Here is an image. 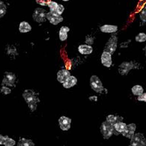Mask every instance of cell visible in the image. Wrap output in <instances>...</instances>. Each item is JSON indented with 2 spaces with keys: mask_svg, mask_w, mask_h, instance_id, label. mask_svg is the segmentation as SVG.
Segmentation results:
<instances>
[{
  "mask_svg": "<svg viewBox=\"0 0 146 146\" xmlns=\"http://www.w3.org/2000/svg\"><path fill=\"white\" fill-rule=\"evenodd\" d=\"M22 96L31 111H35L37 108L39 99L38 94L33 90H25L22 94Z\"/></svg>",
  "mask_w": 146,
  "mask_h": 146,
  "instance_id": "6da1fadb",
  "label": "cell"
},
{
  "mask_svg": "<svg viewBox=\"0 0 146 146\" xmlns=\"http://www.w3.org/2000/svg\"><path fill=\"white\" fill-rule=\"evenodd\" d=\"M137 68H139V65L138 63L135 62H123L119 66L118 71L119 74H120V75L125 76V75H127L130 72V70H131L132 69Z\"/></svg>",
  "mask_w": 146,
  "mask_h": 146,
  "instance_id": "7a4b0ae2",
  "label": "cell"
},
{
  "mask_svg": "<svg viewBox=\"0 0 146 146\" xmlns=\"http://www.w3.org/2000/svg\"><path fill=\"white\" fill-rule=\"evenodd\" d=\"M100 131H101L103 138L106 139H110L114 134L113 125L107 120L102 122L100 127Z\"/></svg>",
  "mask_w": 146,
  "mask_h": 146,
  "instance_id": "3957f363",
  "label": "cell"
},
{
  "mask_svg": "<svg viewBox=\"0 0 146 146\" xmlns=\"http://www.w3.org/2000/svg\"><path fill=\"white\" fill-rule=\"evenodd\" d=\"M90 85L91 88L96 93H102L104 91V86L100 78L97 76H92L90 79Z\"/></svg>",
  "mask_w": 146,
  "mask_h": 146,
  "instance_id": "277c9868",
  "label": "cell"
},
{
  "mask_svg": "<svg viewBox=\"0 0 146 146\" xmlns=\"http://www.w3.org/2000/svg\"><path fill=\"white\" fill-rule=\"evenodd\" d=\"M117 42H118L117 37L116 36H112L106 43V46L104 48V51H107L110 54H113L117 50Z\"/></svg>",
  "mask_w": 146,
  "mask_h": 146,
  "instance_id": "5b68a950",
  "label": "cell"
},
{
  "mask_svg": "<svg viewBox=\"0 0 146 146\" xmlns=\"http://www.w3.org/2000/svg\"><path fill=\"white\" fill-rule=\"evenodd\" d=\"M16 80H17V76L13 73L5 72L4 74L2 85H5L8 87H14Z\"/></svg>",
  "mask_w": 146,
  "mask_h": 146,
  "instance_id": "8992f818",
  "label": "cell"
},
{
  "mask_svg": "<svg viewBox=\"0 0 146 146\" xmlns=\"http://www.w3.org/2000/svg\"><path fill=\"white\" fill-rule=\"evenodd\" d=\"M131 146H145L146 145V139L145 138L144 135L141 133H134L131 139Z\"/></svg>",
  "mask_w": 146,
  "mask_h": 146,
  "instance_id": "52a82bcc",
  "label": "cell"
},
{
  "mask_svg": "<svg viewBox=\"0 0 146 146\" xmlns=\"http://www.w3.org/2000/svg\"><path fill=\"white\" fill-rule=\"evenodd\" d=\"M33 18L36 22H43L47 19V12L43 8L37 7L34 10L33 13Z\"/></svg>",
  "mask_w": 146,
  "mask_h": 146,
  "instance_id": "ba28073f",
  "label": "cell"
},
{
  "mask_svg": "<svg viewBox=\"0 0 146 146\" xmlns=\"http://www.w3.org/2000/svg\"><path fill=\"white\" fill-rule=\"evenodd\" d=\"M47 19L51 23L52 25H56L59 23L62 22L63 21V17H62V15L58 14L56 13H54V12H48L47 13Z\"/></svg>",
  "mask_w": 146,
  "mask_h": 146,
  "instance_id": "9c48e42d",
  "label": "cell"
},
{
  "mask_svg": "<svg viewBox=\"0 0 146 146\" xmlns=\"http://www.w3.org/2000/svg\"><path fill=\"white\" fill-rule=\"evenodd\" d=\"M48 6L50 9V11L54 12V13H56L58 14L62 15L65 11V7L62 5L58 4L56 2H53V1H50L48 2Z\"/></svg>",
  "mask_w": 146,
  "mask_h": 146,
  "instance_id": "30bf717a",
  "label": "cell"
},
{
  "mask_svg": "<svg viewBox=\"0 0 146 146\" xmlns=\"http://www.w3.org/2000/svg\"><path fill=\"white\" fill-rule=\"evenodd\" d=\"M59 128L62 131H68L70 128V125H71V119L67 117H61L59 119Z\"/></svg>",
  "mask_w": 146,
  "mask_h": 146,
  "instance_id": "8fae6325",
  "label": "cell"
},
{
  "mask_svg": "<svg viewBox=\"0 0 146 146\" xmlns=\"http://www.w3.org/2000/svg\"><path fill=\"white\" fill-rule=\"evenodd\" d=\"M137 129V125L134 123H131L129 125H127L125 131L122 133V136L128 139H131L135 133V131Z\"/></svg>",
  "mask_w": 146,
  "mask_h": 146,
  "instance_id": "7c38bea8",
  "label": "cell"
},
{
  "mask_svg": "<svg viewBox=\"0 0 146 146\" xmlns=\"http://www.w3.org/2000/svg\"><path fill=\"white\" fill-rule=\"evenodd\" d=\"M112 54L107 51H103L101 56V62L106 68H110L112 65Z\"/></svg>",
  "mask_w": 146,
  "mask_h": 146,
  "instance_id": "4fadbf2b",
  "label": "cell"
},
{
  "mask_svg": "<svg viewBox=\"0 0 146 146\" xmlns=\"http://www.w3.org/2000/svg\"><path fill=\"white\" fill-rule=\"evenodd\" d=\"M70 76V71L68 70H65V69H63V70H60L58 71L56 77H57L58 82H59L60 83L63 84L68 79V77Z\"/></svg>",
  "mask_w": 146,
  "mask_h": 146,
  "instance_id": "5bb4252c",
  "label": "cell"
},
{
  "mask_svg": "<svg viewBox=\"0 0 146 146\" xmlns=\"http://www.w3.org/2000/svg\"><path fill=\"white\" fill-rule=\"evenodd\" d=\"M78 51L82 55H90L92 54L93 48L90 44H81L78 47Z\"/></svg>",
  "mask_w": 146,
  "mask_h": 146,
  "instance_id": "9a60e30c",
  "label": "cell"
},
{
  "mask_svg": "<svg viewBox=\"0 0 146 146\" xmlns=\"http://www.w3.org/2000/svg\"><path fill=\"white\" fill-rule=\"evenodd\" d=\"M100 31L102 33H115V32H117L118 31V27L117 25H104L100 27Z\"/></svg>",
  "mask_w": 146,
  "mask_h": 146,
  "instance_id": "2e32d148",
  "label": "cell"
},
{
  "mask_svg": "<svg viewBox=\"0 0 146 146\" xmlns=\"http://www.w3.org/2000/svg\"><path fill=\"white\" fill-rule=\"evenodd\" d=\"M126 127H127V125L123 122L122 121L120 122H118L117 123H115L113 125V128H114V134H119V133H122L125 131Z\"/></svg>",
  "mask_w": 146,
  "mask_h": 146,
  "instance_id": "e0dca14e",
  "label": "cell"
},
{
  "mask_svg": "<svg viewBox=\"0 0 146 146\" xmlns=\"http://www.w3.org/2000/svg\"><path fill=\"white\" fill-rule=\"evenodd\" d=\"M76 83H77V79L75 76L70 75L68 79L62 84V85L65 88H70L75 86Z\"/></svg>",
  "mask_w": 146,
  "mask_h": 146,
  "instance_id": "ac0fdd59",
  "label": "cell"
},
{
  "mask_svg": "<svg viewBox=\"0 0 146 146\" xmlns=\"http://www.w3.org/2000/svg\"><path fill=\"white\" fill-rule=\"evenodd\" d=\"M70 31V28L68 27H66V26H63L60 28L59 33V39L61 41H65L68 39V33Z\"/></svg>",
  "mask_w": 146,
  "mask_h": 146,
  "instance_id": "d6986e66",
  "label": "cell"
},
{
  "mask_svg": "<svg viewBox=\"0 0 146 146\" xmlns=\"http://www.w3.org/2000/svg\"><path fill=\"white\" fill-rule=\"evenodd\" d=\"M106 120L111 122V124L114 125L115 123H117L118 122L123 120V117L121 116H118V115H113V114H110L107 116L106 117Z\"/></svg>",
  "mask_w": 146,
  "mask_h": 146,
  "instance_id": "ffe728a7",
  "label": "cell"
},
{
  "mask_svg": "<svg viewBox=\"0 0 146 146\" xmlns=\"http://www.w3.org/2000/svg\"><path fill=\"white\" fill-rule=\"evenodd\" d=\"M31 26L30 25V24L27 22H22L19 24V30L21 33H28L31 31Z\"/></svg>",
  "mask_w": 146,
  "mask_h": 146,
  "instance_id": "44dd1931",
  "label": "cell"
},
{
  "mask_svg": "<svg viewBox=\"0 0 146 146\" xmlns=\"http://www.w3.org/2000/svg\"><path fill=\"white\" fill-rule=\"evenodd\" d=\"M18 146H34L35 144L31 139H25V138H20L17 144Z\"/></svg>",
  "mask_w": 146,
  "mask_h": 146,
  "instance_id": "7402d4cb",
  "label": "cell"
},
{
  "mask_svg": "<svg viewBox=\"0 0 146 146\" xmlns=\"http://www.w3.org/2000/svg\"><path fill=\"white\" fill-rule=\"evenodd\" d=\"M131 92L133 95L135 96H139L141 95L143 93H144V89L143 88L139 85H134L133 88H131Z\"/></svg>",
  "mask_w": 146,
  "mask_h": 146,
  "instance_id": "603a6c76",
  "label": "cell"
},
{
  "mask_svg": "<svg viewBox=\"0 0 146 146\" xmlns=\"http://www.w3.org/2000/svg\"><path fill=\"white\" fill-rule=\"evenodd\" d=\"M7 12V6L2 1H0V19L6 14Z\"/></svg>",
  "mask_w": 146,
  "mask_h": 146,
  "instance_id": "cb8c5ba5",
  "label": "cell"
},
{
  "mask_svg": "<svg viewBox=\"0 0 146 146\" xmlns=\"http://www.w3.org/2000/svg\"><path fill=\"white\" fill-rule=\"evenodd\" d=\"M135 39L138 42H144L146 41V34L144 33H139L135 37Z\"/></svg>",
  "mask_w": 146,
  "mask_h": 146,
  "instance_id": "d4e9b609",
  "label": "cell"
},
{
  "mask_svg": "<svg viewBox=\"0 0 146 146\" xmlns=\"http://www.w3.org/2000/svg\"><path fill=\"white\" fill-rule=\"evenodd\" d=\"M7 53L8 55H17L18 53L17 51V49L16 48L13 46H8L7 49Z\"/></svg>",
  "mask_w": 146,
  "mask_h": 146,
  "instance_id": "484cf974",
  "label": "cell"
},
{
  "mask_svg": "<svg viewBox=\"0 0 146 146\" xmlns=\"http://www.w3.org/2000/svg\"><path fill=\"white\" fill-rule=\"evenodd\" d=\"M139 17H140V19L143 22H146V4L144 6V7L143 8V10L141 11L140 14H139Z\"/></svg>",
  "mask_w": 146,
  "mask_h": 146,
  "instance_id": "4316f807",
  "label": "cell"
},
{
  "mask_svg": "<svg viewBox=\"0 0 146 146\" xmlns=\"http://www.w3.org/2000/svg\"><path fill=\"white\" fill-rule=\"evenodd\" d=\"M16 145V142H15V140H13V139H11V138H10V137L7 136V139H6L5 143H4V145L13 146V145Z\"/></svg>",
  "mask_w": 146,
  "mask_h": 146,
  "instance_id": "83f0119b",
  "label": "cell"
},
{
  "mask_svg": "<svg viewBox=\"0 0 146 146\" xmlns=\"http://www.w3.org/2000/svg\"><path fill=\"white\" fill-rule=\"evenodd\" d=\"M1 92L5 95L10 94L11 93V90L8 88V86H5V85H2L1 88Z\"/></svg>",
  "mask_w": 146,
  "mask_h": 146,
  "instance_id": "f1b7e54d",
  "label": "cell"
},
{
  "mask_svg": "<svg viewBox=\"0 0 146 146\" xmlns=\"http://www.w3.org/2000/svg\"><path fill=\"white\" fill-rule=\"evenodd\" d=\"M94 38L93 36H87V37L85 38V42L88 44H94Z\"/></svg>",
  "mask_w": 146,
  "mask_h": 146,
  "instance_id": "f546056e",
  "label": "cell"
},
{
  "mask_svg": "<svg viewBox=\"0 0 146 146\" xmlns=\"http://www.w3.org/2000/svg\"><path fill=\"white\" fill-rule=\"evenodd\" d=\"M50 1V0H36V2L42 6H48V2Z\"/></svg>",
  "mask_w": 146,
  "mask_h": 146,
  "instance_id": "4dcf8cb0",
  "label": "cell"
},
{
  "mask_svg": "<svg viewBox=\"0 0 146 146\" xmlns=\"http://www.w3.org/2000/svg\"><path fill=\"white\" fill-rule=\"evenodd\" d=\"M137 100L140 102H146V93H143L142 94L138 96Z\"/></svg>",
  "mask_w": 146,
  "mask_h": 146,
  "instance_id": "1f68e13d",
  "label": "cell"
},
{
  "mask_svg": "<svg viewBox=\"0 0 146 146\" xmlns=\"http://www.w3.org/2000/svg\"><path fill=\"white\" fill-rule=\"evenodd\" d=\"M7 137V136H3L2 134H0V145H4Z\"/></svg>",
  "mask_w": 146,
  "mask_h": 146,
  "instance_id": "d6a6232c",
  "label": "cell"
},
{
  "mask_svg": "<svg viewBox=\"0 0 146 146\" xmlns=\"http://www.w3.org/2000/svg\"><path fill=\"white\" fill-rule=\"evenodd\" d=\"M89 100H91V101H94V102H96L97 101V97L96 96H93L92 97H90Z\"/></svg>",
  "mask_w": 146,
  "mask_h": 146,
  "instance_id": "836d02e7",
  "label": "cell"
},
{
  "mask_svg": "<svg viewBox=\"0 0 146 146\" xmlns=\"http://www.w3.org/2000/svg\"><path fill=\"white\" fill-rule=\"evenodd\" d=\"M144 51H145V56H146V45H145V47L144 48Z\"/></svg>",
  "mask_w": 146,
  "mask_h": 146,
  "instance_id": "e575fe53",
  "label": "cell"
},
{
  "mask_svg": "<svg viewBox=\"0 0 146 146\" xmlns=\"http://www.w3.org/2000/svg\"><path fill=\"white\" fill-rule=\"evenodd\" d=\"M62 1H65V2H68V1H69V0H62Z\"/></svg>",
  "mask_w": 146,
  "mask_h": 146,
  "instance_id": "d590c367",
  "label": "cell"
}]
</instances>
